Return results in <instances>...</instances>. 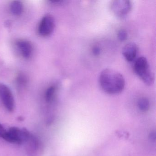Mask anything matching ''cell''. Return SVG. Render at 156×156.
Instances as JSON below:
<instances>
[{
	"instance_id": "5",
	"label": "cell",
	"mask_w": 156,
	"mask_h": 156,
	"mask_svg": "<svg viewBox=\"0 0 156 156\" xmlns=\"http://www.w3.org/2000/svg\"><path fill=\"white\" fill-rule=\"evenodd\" d=\"M0 98L8 111L12 112L15 108V101L12 92L4 84L0 83Z\"/></svg>"
},
{
	"instance_id": "2",
	"label": "cell",
	"mask_w": 156,
	"mask_h": 156,
	"mask_svg": "<svg viewBox=\"0 0 156 156\" xmlns=\"http://www.w3.org/2000/svg\"><path fill=\"white\" fill-rule=\"evenodd\" d=\"M134 70L136 74L147 85L153 83L154 76L149 66L147 60L145 57L138 58L134 65Z\"/></svg>"
},
{
	"instance_id": "16",
	"label": "cell",
	"mask_w": 156,
	"mask_h": 156,
	"mask_svg": "<svg viewBox=\"0 0 156 156\" xmlns=\"http://www.w3.org/2000/svg\"><path fill=\"white\" fill-rule=\"evenodd\" d=\"M156 137V132L155 131H152L151 133H150L149 138L151 141H152V142H155Z\"/></svg>"
},
{
	"instance_id": "12",
	"label": "cell",
	"mask_w": 156,
	"mask_h": 156,
	"mask_svg": "<svg viewBox=\"0 0 156 156\" xmlns=\"http://www.w3.org/2000/svg\"><path fill=\"white\" fill-rule=\"evenodd\" d=\"M138 107L140 111L147 112L150 108V102L146 98H141L138 101Z\"/></svg>"
},
{
	"instance_id": "4",
	"label": "cell",
	"mask_w": 156,
	"mask_h": 156,
	"mask_svg": "<svg viewBox=\"0 0 156 156\" xmlns=\"http://www.w3.org/2000/svg\"><path fill=\"white\" fill-rule=\"evenodd\" d=\"M111 10L115 15L119 18L126 17L131 11L132 2L128 0H116L111 3Z\"/></svg>"
},
{
	"instance_id": "8",
	"label": "cell",
	"mask_w": 156,
	"mask_h": 156,
	"mask_svg": "<svg viewBox=\"0 0 156 156\" xmlns=\"http://www.w3.org/2000/svg\"><path fill=\"white\" fill-rule=\"evenodd\" d=\"M137 51L136 44L134 43L130 42L124 46L122 49V54L127 62H131L136 58Z\"/></svg>"
},
{
	"instance_id": "13",
	"label": "cell",
	"mask_w": 156,
	"mask_h": 156,
	"mask_svg": "<svg viewBox=\"0 0 156 156\" xmlns=\"http://www.w3.org/2000/svg\"><path fill=\"white\" fill-rule=\"evenodd\" d=\"M117 36L119 41H124L126 40L127 38V33L126 31L122 29V30H119V31Z\"/></svg>"
},
{
	"instance_id": "15",
	"label": "cell",
	"mask_w": 156,
	"mask_h": 156,
	"mask_svg": "<svg viewBox=\"0 0 156 156\" xmlns=\"http://www.w3.org/2000/svg\"><path fill=\"white\" fill-rule=\"evenodd\" d=\"M7 130L3 127L2 124H0V137L3 139L7 133Z\"/></svg>"
},
{
	"instance_id": "6",
	"label": "cell",
	"mask_w": 156,
	"mask_h": 156,
	"mask_svg": "<svg viewBox=\"0 0 156 156\" xmlns=\"http://www.w3.org/2000/svg\"><path fill=\"white\" fill-rule=\"evenodd\" d=\"M27 153L30 156H38L41 151V145L38 138L30 134L24 143Z\"/></svg>"
},
{
	"instance_id": "7",
	"label": "cell",
	"mask_w": 156,
	"mask_h": 156,
	"mask_svg": "<svg viewBox=\"0 0 156 156\" xmlns=\"http://www.w3.org/2000/svg\"><path fill=\"white\" fill-rule=\"evenodd\" d=\"M55 28V20L53 17L50 14L45 15L42 19L39 25V32L42 36L51 35Z\"/></svg>"
},
{
	"instance_id": "3",
	"label": "cell",
	"mask_w": 156,
	"mask_h": 156,
	"mask_svg": "<svg viewBox=\"0 0 156 156\" xmlns=\"http://www.w3.org/2000/svg\"><path fill=\"white\" fill-rule=\"evenodd\" d=\"M30 134V133L26 129L12 127L7 130L3 139L11 143L24 144Z\"/></svg>"
},
{
	"instance_id": "14",
	"label": "cell",
	"mask_w": 156,
	"mask_h": 156,
	"mask_svg": "<svg viewBox=\"0 0 156 156\" xmlns=\"http://www.w3.org/2000/svg\"><path fill=\"white\" fill-rule=\"evenodd\" d=\"M92 52H93L94 55H99L101 53V49L100 47L98 46V45H95L93 47V49H92Z\"/></svg>"
},
{
	"instance_id": "10",
	"label": "cell",
	"mask_w": 156,
	"mask_h": 156,
	"mask_svg": "<svg viewBox=\"0 0 156 156\" xmlns=\"http://www.w3.org/2000/svg\"><path fill=\"white\" fill-rule=\"evenodd\" d=\"M10 10L12 14L15 15H20L23 11V5L19 1H13L11 4Z\"/></svg>"
},
{
	"instance_id": "11",
	"label": "cell",
	"mask_w": 156,
	"mask_h": 156,
	"mask_svg": "<svg viewBox=\"0 0 156 156\" xmlns=\"http://www.w3.org/2000/svg\"><path fill=\"white\" fill-rule=\"evenodd\" d=\"M56 87L54 86L49 87L45 94V99L46 102L51 103L53 101L56 94Z\"/></svg>"
},
{
	"instance_id": "9",
	"label": "cell",
	"mask_w": 156,
	"mask_h": 156,
	"mask_svg": "<svg viewBox=\"0 0 156 156\" xmlns=\"http://www.w3.org/2000/svg\"><path fill=\"white\" fill-rule=\"evenodd\" d=\"M17 45L23 56L25 58H29L31 56L33 47L30 42L24 40L17 42Z\"/></svg>"
},
{
	"instance_id": "1",
	"label": "cell",
	"mask_w": 156,
	"mask_h": 156,
	"mask_svg": "<svg viewBox=\"0 0 156 156\" xmlns=\"http://www.w3.org/2000/svg\"><path fill=\"white\" fill-rule=\"evenodd\" d=\"M99 82L102 90L109 94L121 93L125 86V80L123 75L110 68L102 71L99 76Z\"/></svg>"
}]
</instances>
